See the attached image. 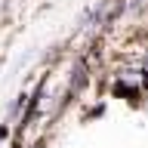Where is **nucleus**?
<instances>
[{
    "mask_svg": "<svg viewBox=\"0 0 148 148\" xmlns=\"http://www.w3.org/2000/svg\"><path fill=\"white\" fill-rule=\"evenodd\" d=\"M127 6H130V12H142L148 6V0H127Z\"/></svg>",
    "mask_w": 148,
    "mask_h": 148,
    "instance_id": "obj_1",
    "label": "nucleus"
}]
</instances>
